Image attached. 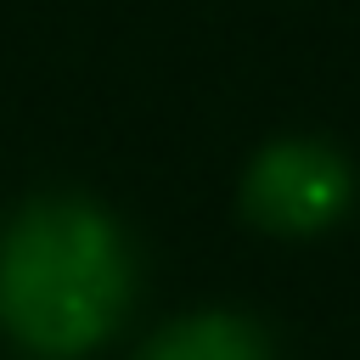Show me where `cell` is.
I'll return each mask as SVG.
<instances>
[{
	"label": "cell",
	"instance_id": "obj_1",
	"mask_svg": "<svg viewBox=\"0 0 360 360\" xmlns=\"http://www.w3.org/2000/svg\"><path fill=\"white\" fill-rule=\"evenodd\" d=\"M129 292V242L96 202H28L0 236V321L39 360L96 349L124 321Z\"/></svg>",
	"mask_w": 360,
	"mask_h": 360
},
{
	"label": "cell",
	"instance_id": "obj_2",
	"mask_svg": "<svg viewBox=\"0 0 360 360\" xmlns=\"http://www.w3.org/2000/svg\"><path fill=\"white\" fill-rule=\"evenodd\" d=\"M354 202L349 163L321 141H276L242 180V208L276 236H315Z\"/></svg>",
	"mask_w": 360,
	"mask_h": 360
},
{
	"label": "cell",
	"instance_id": "obj_3",
	"mask_svg": "<svg viewBox=\"0 0 360 360\" xmlns=\"http://www.w3.org/2000/svg\"><path fill=\"white\" fill-rule=\"evenodd\" d=\"M141 360H270V338L248 315L202 309V315H186V321L163 326L141 349Z\"/></svg>",
	"mask_w": 360,
	"mask_h": 360
}]
</instances>
